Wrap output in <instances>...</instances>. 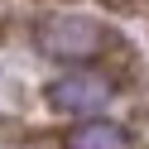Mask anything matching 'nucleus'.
<instances>
[{
  "instance_id": "f257e3e1",
  "label": "nucleus",
  "mask_w": 149,
  "mask_h": 149,
  "mask_svg": "<svg viewBox=\"0 0 149 149\" xmlns=\"http://www.w3.org/2000/svg\"><path fill=\"white\" fill-rule=\"evenodd\" d=\"M34 43H39L48 58H63V63H87L96 53H106L111 34L101 29L96 19H77V15H63V19H43L34 29Z\"/></svg>"
},
{
  "instance_id": "f03ea898",
  "label": "nucleus",
  "mask_w": 149,
  "mask_h": 149,
  "mask_svg": "<svg viewBox=\"0 0 149 149\" xmlns=\"http://www.w3.org/2000/svg\"><path fill=\"white\" fill-rule=\"evenodd\" d=\"M48 101L58 111H72V116H87V111L106 106L111 101V82L96 77V72H68V77L48 82Z\"/></svg>"
},
{
  "instance_id": "7ed1b4c3",
  "label": "nucleus",
  "mask_w": 149,
  "mask_h": 149,
  "mask_svg": "<svg viewBox=\"0 0 149 149\" xmlns=\"http://www.w3.org/2000/svg\"><path fill=\"white\" fill-rule=\"evenodd\" d=\"M68 149H130V135L116 120H82L68 130Z\"/></svg>"
}]
</instances>
